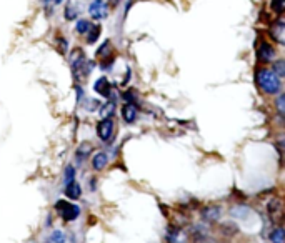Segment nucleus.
<instances>
[{
    "instance_id": "obj_19",
    "label": "nucleus",
    "mask_w": 285,
    "mask_h": 243,
    "mask_svg": "<svg viewBox=\"0 0 285 243\" xmlns=\"http://www.w3.org/2000/svg\"><path fill=\"white\" fill-rule=\"evenodd\" d=\"M64 180H65V185H69V183L75 182V167H74V165H67V167H65Z\"/></svg>"
},
{
    "instance_id": "obj_28",
    "label": "nucleus",
    "mask_w": 285,
    "mask_h": 243,
    "mask_svg": "<svg viewBox=\"0 0 285 243\" xmlns=\"http://www.w3.org/2000/svg\"><path fill=\"white\" fill-rule=\"evenodd\" d=\"M62 2H64V0H53V3H57V5L58 3H62Z\"/></svg>"
},
{
    "instance_id": "obj_24",
    "label": "nucleus",
    "mask_w": 285,
    "mask_h": 243,
    "mask_svg": "<svg viewBox=\"0 0 285 243\" xmlns=\"http://www.w3.org/2000/svg\"><path fill=\"white\" fill-rule=\"evenodd\" d=\"M57 47H58V50H60V53L67 52V40L64 39V37H58L57 39Z\"/></svg>"
},
{
    "instance_id": "obj_17",
    "label": "nucleus",
    "mask_w": 285,
    "mask_h": 243,
    "mask_svg": "<svg viewBox=\"0 0 285 243\" xmlns=\"http://www.w3.org/2000/svg\"><path fill=\"white\" fill-rule=\"evenodd\" d=\"M99 35H100V27L99 25H92L90 30L87 32V42H89V44H95Z\"/></svg>"
},
{
    "instance_id": "obj_8",
    "label": "nucleus",
    "mask_w": 285,
    "mask_h": 243,
    "mask_svg": "<svg viewBox=\"0 0 285 243\" xmlns=\"http://www.w3.org/2000/svg\"><path fill=\"white\" fill-rule=\"evenodd\" d=\"M110 82L107 80L105 77H100L97 82L94 83V90L97 92L99 95H102V97H110Z\"/></svg>"
},
{
    "instance_id": "obj_4",
    "label": "nucleus",
    "mask_w": 285,
    "mask_h": 243,
    "mask_svg": "<svg viewBox=\"0 0 285 243\" xmlns=\"http://www.w3.org/2000/svg\"><path fill=\"white\" fill-rule=\"evenodd\" d=\"M89 14L92 19L100 20V19H105L107 17V3L104 0H94L89 7Z\"/></svg>"
},
{
    "instance_id": "obj_22",
    "label": "nucleus",
    "mask_w": 285,
    "mask_h": 243,
    "mask_svg": "<svg viewBox=\"0 0 285 243\" xmlns=\"http://www.w3.org/2000/svg\"><path fill=\"white\" fill-rule=\"evenodd\" d=\"M52 242L53 243H65V233L62 230H53L52 232Z\"/></svg>"
},
{
    "instance_id": "obj_12",
    "label": "nucleus",
    "mask_w": 285,
    "mask_h": 243,
    "mask_svg": "<svg viewBox=\"0 0 285 243\" xmlns=\"http://www.w3.org/2000/svg\"><path fill=\"white\" fill-rule=\"evenodd\" d=\"M202 217L208 221H217L220 219V208L215 207V205H212V207H205Z\"/></svg>"
},
{
    "instance_id": "obj_18",
    "label": "nucleus",
    "mask_w": 285,
    "mask_h": 243,
    "mask_svg": "<svg viewBox=\"0 0 285 243\" xmlns=\"http://www.w3.org/2000/svg\"><path fill=\"white\" fill-rule=\"evenodd\" d=\"M272 72H274L277 77H284L285 75V62L284 60H277L274 62V65H272Z\"/></svg>"
},
{
    "instance_id": "obj_13",
    "label": "nucleus",
    "mask_w": 285,
    "mask_h": 243,
    "mask_svg": "<svg viewBox=\"0 0 285 243\" xmlns=\"http://www.w3.org/2000/svg\"><path fill=\"white\" fill-rule=\"evenodd\" d=\"M114 114H115V103L112 102V100L110 102H107L105 105L100 107V117H102V120L104 119H112Z\"/></svg>"
},
{
    "instance_id": "obj_26",
    "label": "nucleus",
    "mask_w": 285,
    "mask_h": 243,
    "mask_svg": "<svg viewBox=\"0 0 285 243\" xmlns=\"http://www.w3.org/2000/svg\"><path fill=\"white\" fill-rule=\"evenodd\" d=\"M284 95H280L279 100H277V107H279V112H280V115H284Z\"/></svg>"
},
{
    "instance_id": "obj_5",
    "label": "nucleus",
    "mask_w": 285,
    "mask_h": 243,
    "mask_svg": "<svg viewBox=\"0 0 285 243\" xmlns=\"http://www.w3.org/2000/svg\"><path fill=\"white\" fill-rule=\"evenodd\" d=\"M274 57H275V49L272 47L269 42H262L260 47H259V50H257L259 60L263 62V64H269V62L274 60Z\"/></svg>"
},
{
    "instance_id": "obj_20",
    "label": "nucleus",
    "mask_w": 285,
    "mask_h": 243,
    "mask_svg": "<svg viewBox=\"0 0 285 243\" xmlns=\"http://www.w3.org/2000/svg\"><path fill=\"white\" fill-rule=\"evenodd\" d=\"M90 27H92V24L85 19H82L77 22V32L80 33V35H87V32L90 30Z\"/></svg>"
},
{
    "instance_id": "obj_25",
    "label": "nucleus",
    "mask_w": 285,
    "mask_h": 243,
    "mask_svg": "<svg viewBox=\"0 0 285 243\" xmlns=\"http://www.w3.org/2000/svg\"><path fill=\"white\" fill-rule=\"evenodd\" d=\"M124 100H125V103H133V105H135V95H133L132 90L125 92V94H124Z\"/></svg>"
},
{
    "instance_id": "obj_11",
    "label": "nucleus",
    "mask_w": 285,
    "mask_h": 243,
    "mask_svg": "<svg viewBox=\"0 0 285 243\" xmlns=\"http://www.w3.org/2000/svg\"><path fill=\"white\" fill-rule=\"evenodd\" d=\"M65 195L69 196L70 200H78L82 195V187L78 185L77 182H72L65 187Z\"/></svg>"
},
{
    "instance_id": "obj_6",
    "label": "nucleus",
    "mask_w": 285,
    "mask_h": 243,
    "mask_svg": "<svg viewBox=\"0 0 285 243\" xmlns=\"http://www.w3.org/2000/svg\"><path fill=\"white\" fill-rule=\"evenodd\" d=\"M267 212H269V219L274 223L280 225V221H282V202L280 200H272L267 205Z\"/></svg>"
},
{
    "instance_id": "obj_14",
    "label": "nucleus",
    "mask_w": 285,
    "mask_h": 243,
    "mask_svg": "<svg viewBox=\"0 0 285 243\" xmlns=\"http://www.w3.org/2000/svg\"><path fill=\"white\" fill-rule=\"evenodd\" d=\"M97 57L100 58V60H105V58L108 57H112V45H110V42H104L102 45L99 47L97 50Z\"/></svg>"
},
{
    "instance_id": "obj_15",
    "label": "nucleus",
    "mask_w": 285,
    "mask_h": 243,
    "mask_svg": "<svg viewBox=\"0 0 285 243\" xmlns=\"http://www.w3.org/2000/svg\"><path fill=\"white\" fill-rule=\"evenodd\" d=\"M90 152H92V145L90 144H82L80 146H78L77 153H75V157H77V162L78 163L83 162L90 155Z\"/></svg>"
},
{
    "instance_id": "obj_1",
    "label": "nucleus",
    "mask_w": 285,
    "mask_h": 243,
    "mask_svg": "<svg viewBox=\"0 0 285 243\" xmlns=\"http://www.w3.org/2000/svg\"><path fill=\"white\" fill-rule=\"evenodd\" d=\"M257 85L260 90L267 95H275L282 89V82L280 78L269 69H260L257 72Z\"/></svg>"
},
{
    "instance_id": "obj_27",
    "label": "nucleus",
    "mask_w": 285,
    "mask_h": 243,
    "mask_svg": "<svg viewBox=\"0 0 285 243\" xmlns=\"http://www.w3.org/2000/svg\"><path fill=\"white\" fill-rule=\"evenodd\" d=\"M120 3V0H108V5L110 7H117Z\"/></svg>"
},
{
    "instance_id": "obj_10",
    "label": "nucleus",
    "mask_w": 285,
    "mask_h": 243,
    "mask_svg": "<svg viewBox=\"0 0 285 243\" xmlns=\"http://www.w3.org/2000/svg\"><path fill=\"white\" fill-rule=\"evenodd\" d=\"M107 163H108V157L104 152H99L92 158V169L95 171H102L107 167Z\"/></svg>"
},
{
    "instance_id": "obj_2",
    "label": "nucleus",
    "mask_w": 285,
    "mask_h": 243,
    "mask_svg": "<svg viewBox=\"0 0 285 243\" xmlns=\"http://www.w3.org/2000/svg\"><path fill=\"white\" fill-rule=\"evenodd\" d=\"M55 210L65 221H74L80 217V207L67 202V200H58L55 203Z\"/></svg>"
},
{
    "instance_id": "obj_16",
    "label": "nucleus",
    "mask_w": 285,
    "mask_h": 243,
    "mask_svg": "<svg viewBox=\"0 0 285 243\" xmlns=\"http://www.w3.org/2000/svg\"><path fill=\"white\" fill-rule=\"evenodd\" d=\"M269 238L272 240V243H285V235H284V228L282 227H277V228H274L270 232V235Z\"/></svg>"
},
{
    "instance_id": "obj_9",
    "label": "nucleus",
    "mask_w": 285,
    "mask_h": 243,
    "mask_svg": "<svg viewBox=\"0 0 285 243\" xmlns=\"http://www.w3.org/2000/svg\"><path fill=\"white\" fill-rule=\"evenodd\" d=\"M137 107L133 105V103H125L122 107V117H124V122H127V123H133V122L137 120Z\"/></svg>"
},
{
    "instance_id": "obj_21",
    "label": "nucleus",
    "mask_w": 285,
    "mask_h": 243,
    "mask_svg": "<svg viewBox=\"0 0 285 243\" xmlns=\"http://www.w3.org/2000/svg\"><path fill=\"white\" fill-rule=\"evenodd\" d=\"M270 7H272V10H274L275 14L280 15L285 10V0H272Z\"/></svg>"
},
{
    "instance_id": "obj_23",
    "label": "nucleus",
    "mask_w": 285,
    "mask_h": 243,
    "mask_svg": "<svg viewBox=\"0 0 285 243\" xmlns=\"http://www.w3.org/2000/svg\"><path fill=\"white\" fill-rule=\"evenodd\" d=\"M75 17H77V10H75L72 5H67V8H65V19L67 20H74Z\"/></svg>"
},
{
    "instance_id": "obj_7",
    "label": "nucleus",
    "mask_w": 285,
    "mask_h": 243,
    "mask_svg": "<svg viewBox=\"0 0 285 243\" xmlns=\"http://www.w3.org/2000/svg\"><path fill=\"white\" fill-rule=\"evenodd\" d=\"M284 33H285V24L282 20H277L270 28V37L277 42V44H284Z\"/></svg>"
},
{
    "instance_id": "obj_3",
    "label": "nucleus",
    "mask_w": 285,
    "mask_h": 243,
    "mask_svg": "<svg viewBox=\"0 0 285 243\" xmlns=\"http://www.w3.org/2000/svg\"><path fill=\"white\" fill-rule=\"evenodd\" d=\"M112 133H114V120L104 119L97 123V135L102 142H110Z\"/></svg>"
}]
</instances>
